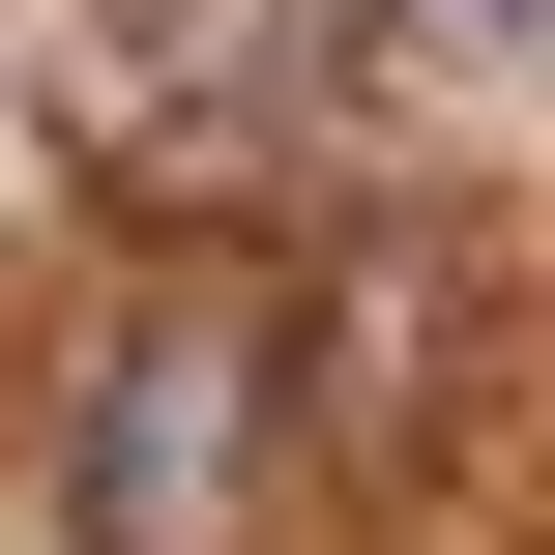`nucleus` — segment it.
Segmentation results:
<instances>
[{
  "label": "nucleus",
  "instance_id": "f257e3e1",
  "mask_svg": "<svg viewBox=\"0 0 555 555\" xmlns=\"http://www.w3.org/2000/svg\"><path fill=\"white\" fill-rule=\"evenodd\" d=\"M263 468H293V380H263V293H146L59 410V498L88 555H263Z\"/></svg>",
  "mask_w": 555,
  "mask_h": 555
},
{
  "label": "nucleus",
  "instance_id": "f03ea898",
  "mask_svg": "<svg viewBox=\"0 0 555 555\" xmlns=\"http://www.w3.org/2000/svg\"><path fill=\"white\" fill-rule=\"evenodd\" d=\"M527 59H555V0H527Z\"/></svg>",
  "mask_w": 555,
  "mask_h": 555
}]
</instances>
